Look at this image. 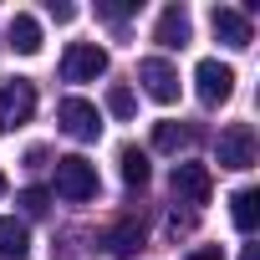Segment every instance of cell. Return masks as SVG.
Returning <instances> with one entry per match:
<instances>
[{
  "mask_svg": "<svg viewBox=\"0 0 260 260\" xmlns=\"http://www.w3.org/2000/svg\"><path fill=\"white\" fill-rule=\"evenodd\" d=\"M31 112H36V82H26V77H0V133L26 127Z\"/></svg>",
  "mask_w": 260,
  "mask_h": 260,
  "instance_id": "6da1fadb",
  "label": "cell"
},
{
  "mask_svg": "<svg viewBox=\"0 0 260 260\" xmlns=\"http://www.w3.org/2000/svg\"><path fill=\"white\" fill-rule=\"evenodd\" d=\"M97 164H87L82 153H72V158H56V194L61 199H72V204H87V199H97Z\"/></svg>",
  "mask_w": 260,
  "mask_h": 260,
  "instance_id": "7a4b0ae2",
  "label": "cell"
},
{
  "mask_svg": "<svg viewBox=\"0 0 260 260\" xmlns=\"http://www.w3.org/2000/svg\"><path fill=\"white\" fill-rule=\"evenodd\" d=\"M56 122H61V133H72L77 143H97V133H102V112L87 97H61L56 102Z\"/></svg>",
  "mask_w": 260,
  "mask_h": 260,
  "instance_id": "3957f363",
  "label": "cell"
},
{
  "mask_svg": "<svg viewBox=\"0 0 260 260\" xmlns=\"http://www.w3.org/2000/svg\"><path fill=\"white\" fill-rule=\"evenodd\" d=\"M255 127L250 122H230L224 133H219V169H255Z\"/></svg>",
  "mask_w": 260,
  "mask_h": 260,
  "instance_id": "277c9868",
  "label": "cell"
},
{
  "mask_svg": "<svg viewBox=\"0 0 260 260\" xmlns=\"http://www.w3.org/2000/svg\"><path fill=\"white\" fill-rule=\"evenodd\" d=\"M107 72V51L97 41H72L67 56H61V77L67 82H97Z\"/></svg>",
  "mask_w": 260,
  "mask_h": 260,
  "instance_id": "5b68a950",
  "label": "cell"
},
{
  "mask_svg": "<svg viewBox=\"0 0 260 260\" xmlns=\"http://www.w3.org/2000/svg\"><path fill=\"white\" fill-rule=\"evenodd\" d=\"M194 87H199V102H204V107H219V102H230V92H235V67L204 56V61L194 67Z\"/></svg>",
  "mask_w": 260,
  "mask_h": 260,
  "instance_id": "8992f818",
  "label": "cell"
},
{
  "mask_svg": "<svg viewBox=\"0 0 260 260\" xmlns=\"http://www.w3.org/2000/svg\"><path fill=\"white\" fill-rule=\"evenodd\" d=\"M138 82H143V92L153 97V102H179V72L164 61V56H148V61H138Z\"/></svg>",
  "mask_w": 260,
  "mask_h": 260,
  "instance_id": "52a82bcc",
  "label": "cell"
},
{
  "mask_svg": "<svg viewBox=\"0 0 260 260\" xmlns=\"http://www.w3.org/2000/svg\"><path fill=\"white\" fill-rule=\"evenodd\" d=\"M174 194L184 199V204H209V194H214V179H209V164H174Z\"/></svg>",
  "mask_w": 260,
  "mask_h": 260,
  "instance_id": "ba28073f",
  "label": "cell"
},
{
  "mask_svg": "<svg viewBox=\"0 0 260 260\" xmlns=\"http://www.w3.org/2000/svg\"><path fill=\"white\" fill-rule=\"evenodd\" d=\"M209 26H214V36H219L224 46H235V51H245V46L255 41V31H250V11L214 6V11H209Z\"/></svg>",
  "mask_w": 260,
  "mask_h": 260,
  "instance_id": "9c48e42d",
  "label": "cell"
},
{
  "mask_svg": "<svg viewBox=\"0 0 260 260\" xmlns=\"http://www.w3.org/2000/svg\"><path fill=\"white\" fill-rule=\"evenodd\" d=\"M153 41H158L164 51L189 46V41H194V21H189V11H184V6H169V11L158 16V26H153Z\"/></svg>",
  "mask_w": 260,
  "mask_h": 260,
  "instance_id": "30bf717a",
  "label": "cell"
},
{
  "mask_svg": "<svg viewBox=\"0 0 260 260\" xmlns=\"http://www.w3.org/2000/svg\"><path fill=\"white\" fill-rule=\"evenodd\" d=\"M102 250L117 255V260H133V255L143 250V224H138V219H117V224L102 235Z\"/></svg>",
  "mask_w": 260,
  "mask_h": 260,
  "instance_id": "8fae6325",
  "label": "cell"
},
{
  "mask_svg": "<svg viewBox=\"0 0 260 260\" xmlns=\"http://www.w3.org/2000/svg\"><path fill=\"white\" fill-rule=\"evenodd\" d=\"M6 36H11V46H16L21 56H36V51H41V21H36V16H26V11H16V16H11Z\"/></svg>",
  "mask_w": 260,
  "mask_h": 260,
  "instance_id": "7c38bea8",
  "label": "cell"
},
{
  "mask_svg": "<svg viewBox=\"0 0 260 260\" xmlns=\"http://www.w3.org/2000/svg\"><path fill=\"white\" fill-rule=\"evenodd\" d=\"M26 250H31L26 219H16V214H0V255H11V260H26Z\"/></svg>",
  "mask_w": 260,
  "mask_h": 260,
  "instance_id": "4fadbf2b",
  "label": "cell"
},
{
  "mask_svg": "<svg viewBox=\"0 0 260 260\" xmlns=\"http://www.w3.org/2000/svg\"><path fill=\"white\" fill-rule=\"evenodd\" d=\"M230 219H235L240 235H250V230L260 224V189H240V194L230 199Z\"/></svg>",
  "mask_w": 260,
  "mask_h": 260,
  "instance_id": "5bb4252c",
  "label": "cell"
},
{
  "mask_svg": "<svg viewBox=\"0 0 260 260\" xmlns=\"http://www.w3.org/2000/svg\"><path fill=\"white\" fill-rule=\"evenodd\" d=\"M117 164H122V184H127V189H143V184L153 179V169H148V153H143V148H122V153H117Z\"/></svg>",
  "mask_w": 260,
  "mask_h": 260,
  "instance_id": "9a60e30c",
  "label": "cell"
},
{
  "mask_svg": "<svg viewBox=\"0 0 260 260\" xmlns=\"http://www.w3.org/2000/svg\"><path fill=\"white\" fill-rule=\"evenodd\" d=\"M184 143H189V127H179V122H158L153 127V148L158 153H179Z\"/></svg>",
  "mask_w": 260,
  "mask_h": 260,
  "instance_id": "2e32d148",
  "label": "cell"
},
{
  "mask_svg": "<svg viewBox=\"0 0 260 260\" xmlns=\"http://www.w3.org/2000/svg\"><path fill=\"white\" fill-rule=\"evenodd\" d=\"M107 112H112V117H122V122L133 117V112H138V97H133V87L112 82V87H107Z\"/></svg>",
  "mask_w": 260,
  "mask_h": 260,
  "instance_id": "e0dca14e",
  "label": "cell"
},
{
  "mask_svg": "<svg viewBox=\"0 0 260 260\" xmlns=\"http://www.w3.org/2000/svg\"><path fill=\"white\" fill-rule=\"evenodd\" d=\"M133 11H138V0H97V16L102 21H117V26L133 16Z\"/></svg>",
  "mask_w": 260,
  "mask_h": 260,
  "instance_id": "ac0fdd59",
  "label": "cell"
},
{
  "mask_svg": "<svg viewBox=\"0 0 260 260\" xmlns=\"http://www.w3.org/2000/svg\"><path fill=\"white\" fill-rule=\"evenodd\" d=\"M16 204H21V209H26V214L36 219V214H46V204H51V194H46V189H21V194H16Z\"/></svg>",
  "mask_w": 260,
  "mask_h": 260,
  "instance_id": "d6986e66",
  "label": "cell"
},
{
  "mask_svg": "<svg viewBox=\"0 0 260 260\" xmlns=\"http://www.w3.org/2000/svg\"><path fill=\"white\" fill-rule=\"evenodd\" d=\"M184 260H224V250H219V245H199V250H189Z\"/></svg>",
  "mask_w": 260,
  "mask_h": 260,
  "instance_id": "ffe728a7",
  "label": "cell"
},
{
  "mask_svg": "<svg viewBox=\"0 0 260 260\" xmlns=\"http://www.w3.org/2000/svg\"><path fill=\"white\" fill-rule=\"evenodd\" d=\"M240 260H260V245H245V255Z\"/></svg>",
  "mask_w": 260,
  "mask_h": 260,
  "instance_id": "44dd1931",
  "label": "cell"
},
{
  "mask_svg": "<svg viewBox=\"0 0 260 260\" xmlns=\"http://www.w3.org/2000/svg\"><path fill=\"white\" fill-rule=\"evenodd\" d=\"M0 194H6V174H0Z\"/></svg>",
  "mask_w": 260,
  "mask_h": 260,
  "instance_id": "7402d4cb",
  "label": "cell"
}]
</instances>
